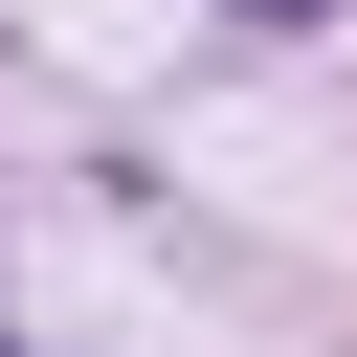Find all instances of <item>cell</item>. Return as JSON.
Instances as JSON below:
<instances>
[{
	"label": "cell",
	"mask_w": 357,
	"mask_h": 357,
	"mask_svg": "<svg viewBox=\"0 0 357 357\" xmlns=\"http://www.w3.org/2000/svg\"><path fill=\"white\" fill-rule=\"evenodd\" d=\"M245 22H335V0H245Z\"/></svg>",
	"instance_id": "6da1fadb"
},
{
	"label": "cell",
	"mask_w": 357,
	"mask_h": 357,
	"mask_svg": "<svg viewBox=\"0 0 357 357\" xmlns=\"http://www.w3.org/2000/svg\"><path fill=\"white\" fill-rule=\"evenodd\" d=\"M0 357H22V335H0Z\"/></svg>",
	"instance_id": "7a4b0ae2"
}]
</instances>
